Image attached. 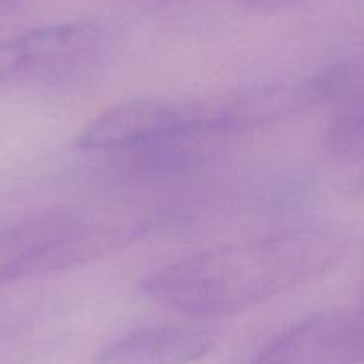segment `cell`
I'll list each match as a JSON object with an SVG mask.
<instances>
[{"label": "cell", "instance_id": "3", "mask_svg": "<svg viewBox=\"0 0 364 364\" xmlns=\"http://www.w3.org/2000/svg\"><path fill=\"white\" fill-rule=\"evenodd\" d=\"M106 36L87 20L38 27L0 38V86L22 80H63L95 65Z\"/></svg>", "mask_w": 364, "mask_h": 364}, {"label": "cell", "instance_id": "2", "mask_svg": "<svg viewBox=\"0 0 364 364\" xmlns=\"http://www.w3.org/2000/svg\"><path fill=\"white\" fill-rule=\"evenodd\" d=\"M152 218L141 211H45L9 223L0 284L33 281L84 266L145 236Z\"/></svg>", "mask_w": 364, "mask_h": 364}, {"label": "cell", "instance_id": "8", "mask_svg": "<svg viewBox=\"0 0 364 364\" xmlns=\"http://www.w3.org/2000/svg\"><path fill=\"white\" fill-rule=\"evenodd\" d=\"M237 4L243 8L252 9V11H282V9L299 8V6L306 4L309 0H236Z\"/></svg>", "mask_w": 364, "mask_h": 364}, {"label": "cell", "instance_id": "9", "mask_svg": "<svg viewBox=\"0 0 364 364\" xmlns=\"http://www.w3.org/2000/svg\"><path fill=\"white\" fill-rule=\"evenodd\" d=\"M8 2H9V0H0V8H2L4 4H8Z\"/></svg>", "mask_w": 364, "mask_h": 364}, {"label": "cell", "instance_id": "6", "mask_svg": "<svg viewBox=\"0 0 364 364\" xmlns=\"http://www.w3.org/2000/svg\"><path fill=\"white\" fill-rule=\"evenodd\" d=\"M213 345L215 334L198 325H149L109 343L84 364H191Z\"/></svg>", "mask_w": 364, "mask_h": 364}, {"label": "cell", "instance_id": "4", "mask_svg": "<svg viewBox=\"0 0 364 364\" xmlns=\"http://www.w3.org/2000/svg\"><path fill=\"white\" fill-rule=\"evenodd\" d=\"M252 364H364V307L323 311L299 321Z\"/></svg>", "mask_w": 364, "mask_h": 364}, {"label": "cell", "instance_id": "1", "mask_svg": "<svg viewBox=\"0 0 364 364\" xmlns=\"http://www.w3.org/2000/svg\"><path fill=\"white\" fill-rule=\"evenodd\" d=\"M341 250L334 230L299 227L195 252L149 275L141 289L188 316H232L314 281Z\"/></svg>", "mask_w": 364, "mask_h": 364}, {"label": "cell", "instance_id": "5", "mask_svg": "<svg viewBox=\"0 0 364 364\" xmlns=\"http://www.w3.org/2000/svg\"><path fill=\"white\" fill-rule=\"evenodd\" d=\"M195 102L129 99L95 117L77 136V146L97 152H131L186 124Z\"/></svg>", "mask_w": 364, "mask_h": 364}, {"label": "cell", "instance_id": "7", "mask_svg": "<svg viewBox=\"0 0 364 364\" xmlns=\"http://www.w3.org/2000/svg\"><path fill=\"white\" fill-rule=\"evenodd\" d=\"M327 152L345 164H364V99L346 104L325 132Z\"/></svg>", "mask_w": 364, "mask_h": 364}]
</instances>
